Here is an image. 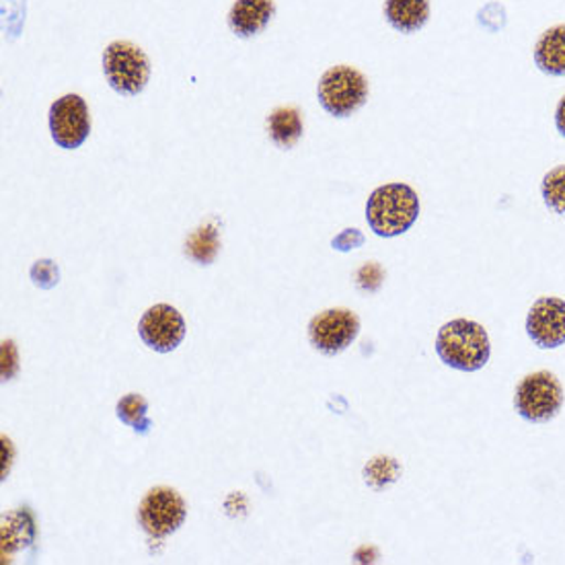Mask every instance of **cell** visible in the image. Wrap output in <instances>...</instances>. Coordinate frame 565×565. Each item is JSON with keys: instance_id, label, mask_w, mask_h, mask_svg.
I'll return each mask as SVG.
<instances>
[{"instance_id": "1", "label": "cell", "mask_w": 565, "mask_h": 565, "mask_svg": "<svg viewBox=\"0 0 565 565\" xmlns=\"http://www.w3.org/2000/svg\"><path fill=\"white\" fill-rule=\"evenodd\" d=\"M436 352L455 371H481L490 362V335L476 321L455 319L438 331Z\"/></svg>"}, {"instance_id": "2", "label": "cell", "mask_w": 565, "mask_h": 565, "mask_svg": "<svg viewBox=\"0 0 565 565\" xmlns=\"http://www.w3.org/2000/svg\"><path fill=\"white\" fill-rule=\"evenodd\" d=\"M419 216V198L405 183H388L372 192L366 204V221L379 237H399Z\"/></svg>"}, {"instance_id": "3", "label": "cell", "mask_w": 565, "mask_h": 565, "mask_svg": "<svg viewBox=\"0 0 565 565\" xmlns=\"http://www.w3.org/2000/svg\"><path fill=\"white\" fill-rule=\"evenodd\" d=\"M319 104L335 118L356 114L369 99V81L352 66H333L319 81Z\"/></svg>"}, {"instance_id": "4", "label": "cell", "mask_w": 565, "mask_h": 565, "mask_svg": "<svg viewBox=\"0 0 565 565\" xmlns=\"http://www.w3.org/2000/svg\"><path fill=\"white\" fill-rule=\"evenodd\" d=\"M514 405L522 419L531 424H545L562 412L564 387L553 372H533L524 376L516 387Z\"/></svg>"}, {"instance_id": "5", "label": "cell", "mask_w": 565, "mask_h": 565, "mask_svg": "<svg viewBox=\"0 0 565 565\" xmlns=\"http://www.w3.org/2000/svg\"><path fill=\"white\" fill-rule=\"evenodd\" d=\"M104 73L119 95H138L149 85L150 60L138 45L114 42L105 47Z\"/></svg>"}, {"instance_id": "6", "label": "cell", "mask_w": 565, "mask_h": 565, "mask_svg": "<svg viewBox=\"0 0 565 565\" xmlns=\"http://www.w3.org/2000/svg\"><path fill=\"white\" fill-rule=\"evenodd\" d=\"M185 516L188 504L181 493L171 488L150 490L138 507V522L142 531L154 541L173 535L185 522Z\"/></svg>"}, {"instance_id": "7", "label": "cell", "mask_w": 565, "mask_h": 565, "mask_svg": "<svg viewBox=\"0 0 565 565\" xmlns=\"http://www.w3.org/2000/svg\"><path fill=\"white\" fill-rule=\"evenodd\" d=\"M50 132L60 149L75 150L89 138V107L81 95H64L50 107Z\"/></svg>"}, {"instance_id": "8", "label": "cell", "mask_w": 565, "mask_h": 565, "mask_svg": "<svg viewBox=\"0 0 565 565\" xmlns=\"http://www.w3.org/2000/svg\"><path fill=\"white\" fill-rule=\"evenodd\" d=\"M360 333V319L348 309H329L312 317L309 323L311 343L326 356H335L348 350Z\"/></svg>"}, {"instance_id": "9", "label": "cell", "mask_w": 565, "mask_h": 565, "mask_svg": "<svg viewBox=\"0 0 565 565\" xmlns=\"http://www.w3.org/2000/svg\"><path fill=\"white\" fill-rule=\"evenodd\" d=\"M185 321L181 312L171 305H154L142 315L138 323V333L150 350L159 354H169L185 338Z\"/></svg>"}, {"instance_id": "10", "label": "cell", "mask_w": 565, "mask_h": 565, "mask_svg": "<svg viewBox=\"0 0 565 565\" xmlns=\"http://www.w3.org/2000/svg\"><path fill=\"white\" fill-rule=\"evenodd\" d=\"M526 333L543 350H553L565 343V300L541 297L526 317Z\"/></svg>"}, {"instance_id": "11", "label": "cell", "mask_w": 565, "mask_h": 565, "mask_svg": "<svg viewBox=\"0 0 565 565\" xmlns=\"http://www.w3.org/2000/svg\"><path fill=\"white\" fill-rule=\"evenodd\" d=\"M274 15V0H237L228 13V28L241 40H249L266 30Z\"/></svg>"}, {"instance_id": "12", "label": "cell", "mask_w": 565, "mask_h": 565, "mask_svg": "<svg viewBox=\"0 0 565 565\" xmlns=\"http://www.w3.org/2000/svg\"><path fill=\"white\" fill-rule=\"evenodd\" d=\"M388 25L399 33H416L430 19V0H385Z\"/></svg>"}, {"instance_id": "13", "label": "cell", "mask_w": 565, "mask_h": 565, "mask_svg": "<svg viewBox=\"0 0 565 565\" xmlns=\"http://www.w3.org/2000/svg\"><path fill=\"white\" fill-rule=\"evenodd\" d=\"M535 64L545 75L565 76V25H555L539 38Z\"/></svg>"}, {"instance_id": "14", "label": "cell", "mask_w": 565, "mask_h": 565, "mask_svg": "<svg viewBox=\"0 0 565 565\" xmlns=\"http://www.w3.org/2000/svg\"><path fill=\"white\" fill-rule=\"evenodd\" d=\"M268 130L278 149H292L302 136V116L297 107H278L269 114Z\"/></svg>"}, {"instance_id": "15", "label": "cell", "mask_w": 565, "mask_h": 565, "mask_svg": "<svg viewBox=\"0 0 565 565\" xmlns=\"http://www.w3.org/2000/svg\"><path fill=\"white\" fill-rule=\"evenodd\" d=\"M116 414L124 424L132 426L140 434H149L152 428V422L149 419V403L142 395L130 393V395L121 397L116 407Z\"/></svg>"}, {"instance_id": "16", "label": "cell", "mask_w": 565, "mask_h": 565, "mask_svg": "<svg viewBox=\"0 0 565 565\" xmlns=\"http://www.w3.org/2000/svg\"><path fill=\"white\" fill-rule=\"evenodd\" d=\"M541 194L547 209L565 216V164L551 169L541 183Z\"/></svg>"}, {"instance_id": "17", "label": "cell", "mask_w": 565, "mask_h": 565, "mask_svg": "<svg viewBox=\"0 0 565 565\" xmlns=\"http://www.w3.org/2000/svg\"><path fill=\"white\" fill-rule=\"evenodd\" d=\"M218 237H216V231L212 226H202L198 228L194 235L188 241V254L190 257H194L195 262L200 264H210L214 262V257L218 254Z\"/></svg>"}, {"instance_id": "18", "label": "cell", "mask_w": 565, "mask_h": 565, "mask_svg": "<svg viewBox=\"0 0 565 565\" xmlns=\"http://www.w3.org/2000/svg\"><path fill=\"white\" fill-rule=\"evenodd\" d=\"M31 278H33L35 286L50 290V288H54V286L60 282L58 266H56L54 262H50V259L38 262V264L31 268Z\"/></svg>"}, {"instance_id": "19", "label": "cell", "mask_w": 565, "mask_h": 565, "mask_svg": "<svg viewBox=\"0 0 565 565\" xmlns=\"http://www.w3.org/2000/svg\"><path fill=\"white\" fill-rule=\"evenodd\" d=\"M19 372V356L13 342L2 343V381H11Z\"/></svg>"}, {"instance_id": "20", "label": "cell", "mask_w": 565, "mask_h": 565, "mask_svg": "<svg viewBox=\"0 0 565 565\" xmlns=\"http://www.w3.org/2000/svg\"><path fill=\"white\" fill-rule=\"evenodd\" d=\"M362 243H364V235L356 231V228H348V231H343L340 237L333 238V247L340 249V252L356 249Z\"/></svg>"}, {"instance_id": "21", "label": "cell", "mask_w": 565, "mask_h": 565, "mask_svg": "<svg viewBox=\"0 0 565 565\" xmlns=\"http://www.w3.org/2000/svg\"><path fill=\"white\" fill-rule=\"evenodd\" d=\"M2 457H4V467H2V479H7L9 476V469H11V459H13V445L7 436H2Z\"/></svg>"}, {"instance_id": "22", "label": "cell", "mask_w": 565, "mask_h": 565, "mask_svg": "<svg viewBox=\"0 0 565 565\" xmlns=\"http://www.w3.org/2000/svg\"><path fill=\"white\" fill-rule=\"evenodd\" d=\"M555 126L559 130V135L565 136V97L557 105V111H555Z\"/></svg>"}]
</instances>
